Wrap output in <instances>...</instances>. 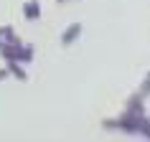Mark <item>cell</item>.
Listing matches in <instances>:
<instances>
[{
    "label": "cell",
    "instance_id": "277c9868",
    "mask_svg": "<svg viewBox=\"0 0 150 142\" xmlns=\"http://www.w3.org/2000/svg\"><path fill=\"white\" fill-rule=\"evenodd\" d=\"M23 18H25V20H38V18H41V3H38V0H28V3H23Z\"/></svg>",
    "mask_w": 150,
    "mask_h": 142
},
{
    "label": "cell",
    "instance_id": "6da1fadb",
    "mask_svg": "<svg viewBox=\"0 0 150 142\" xmlns=\"http://www.w3.org/2000/svg\"><path fill=\"white\" fill-rule=\"evenodd\" d=\"M0 56L5 61H18V63H31L33 61V46L23 43V41H16V43H8V46L0 48Z\"/></svg>",
    "mask_w": 150,
    "mask_h": 142
},
{
    "label": "cell",
    "instance_id": "52a82bcc",
    "mask_svg": "<svg viewBox=\"0 0 150 142\" xmlns=\"http://www.w3.org/2000/svg\"><path fill=\"white\" fill-rule=\"evenodd\" d=\"M137 94H140V96H150V74L145 76V81H142V86H140Z\"/></svg>",
    "mask_w": 150,
    "mask_h": 142
},
{
    "label": "cell",
    "instance_id": "30bf717a",
    "mask_svg": "<svg viewBox=\"0 0 150 142\" xmlns=\"http://www.w3.org/2000/svg\"><path fill=\"white\" fill-rule=\"evenodd\" d=\"M59 3H64V0H59Z\"/></svg>",
    "mask_w": 150,
    "mask_h": 142
},
{
    "label": "cell",
    "instance_id": "3957f363",
    "mask_svg": "<svg viewBox=\"0 0 150 142\" xmlns=\"http://www.w3.org/2000/svg\"><path fill=\"white\" fill-rule=\"evenodd\" d=\"M5 69H8V74L13 76V79H18V81H25V79H28V74H25V63L5 61Z\"/></svg>",
    "mask_w": 150,
    "mask_h": 142
},
{
    "label": "cell",
    "instance_id": "5b68a950",
    "mask_svg": "<svg viewBox=\"0 0 150 142\" xmlns=\"http://www.w3.org/2000/svg\"><path fill=\"white\" fill-rule=\"evenodd\" d=\"M125 112H132V114H145V96L140 94H132L127 99V109Z\"/></svg>",
    "mask_w": 150,
    "mask_h": 142
},
{
    "label": "cell",
    "instance_id": "ba28073f",
    "mask_svg": "<svg viewBox=\"0 0 150 142\" xmlns=\"http://www.w3.org/2000/svg\"><path fill=\"white\" fill-rule=\"evenodd\" d=\"M142 137H148V140H150V117H148V122H145V127H142Z\"/></svg>",
    "mask_w": 150,
    "mask_h": 142
},
{
    "label": "cell",
    "instance_id": "8992f818",
    "mask_svg": "<svg viewBox=\"0 0 150 142\" xmlns=\"http://www.w3.org/2000/svg\"><path fill=\"white\" fill-rule=\"evenodd\" d=\"M16 41H21V38L16 36L13 25H0V48L8 46V43H16Z\"/></svg>",
    "mask_w": 150,
    "mask_h": 142
},
{
    "label": "cell",
    "instance_id": "9c48e42d",
    "mask_svg": "<svg viewBox=\"0 0 150 142\" xmlns=\"http://www.w3.org/2000/svg\"><path fill=\"white\" fill-rule=\"evenodd\" d=\"M8 76H10V74H8V69H0V81H5Z\"/></svg>",
    "mask_w": 150,
    "mask_h": 142
},
{
    "label": "cell",
    "instance_id": "7a4b0ae2",
    "mask_svg": "<svg viewBox=\"0 0 150 142\" xmlns=\"http://www.w3.org/2000/svg\"><path fill=\"white\" fill-rule=\"evenodd\" d=\"M81 31H84V28H81V23H71L69 28L61 33V46H71V43L81 36Z\"/></svg>",
    "mask_w": 150,
    "mask_h": 142
}]
</instances>
